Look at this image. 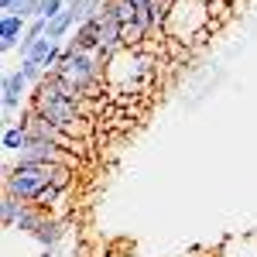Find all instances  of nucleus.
<instances>
[{
    "label": "nucleus",
    "instance_id": "obj_1",
    "mask_svg": "<svg viewBox=\"0 0 257 257\" xmlns=\"http://www.w3.org/2000/svg\"><path fill=\"white\" fill-rule=\"evenodd\" d=\"M55 76L69 82V86H76L79 89V96L93 86V82L106 79V69L99 65L96 55H89V52H79V48H72V45H65V52H62L59 65H55Z\"/></svg>",
    "mask_w": 257,
    "mask_h": 257
},
{
    "label": "nucleus",
    "instance_id": "obj_2",
    "mask_svg": "<svg viewBox=\"0 0 257 257\" xmlns=\"http://www.w3.org/2000/svg\"><path fill=\"white\" fill-rule=\"evenodd\" d=\"M69 45H72V48H79V52L96 55L99 45H103V14L79 21V28H76V35H72V41H69Z\"/></svg>",
    "mask_w": 257,
    "mask_h": 257
},
{
    "label": "nucleus",
    "instance_id": "obj_3",
    "mask_svg": "<svg viewBox=\"0 0 257 257\" xmlns=\"http://www.w3.org/2000/svg\"><path fill=\"white\" fill-rule=\"evenodd\" d=\"M28 86H31V82L24 79L18 69L4 76V86H0V93H4V117H11V113H18V110H24V106H28V103H24Z\"/></svg>",
    "mask_w": 257,
    "mask_h": 257
},
{
    "label": "nucleus",
    "instance_id": "obj_4",
    "mask_svg": "<svg viewBox=\"0 0 257 257\" xmlns=\"http://www.w3.org/2000/svg\"><path fill=\"white\" fill-rule=\"evenodd\" d=\"M24 31H28V21L21 18V14H4L0 18V48L4 52H14L24 38Z\"/></svg>",
    "mask_w": 257,
    "mask_h": 257
},
{
    "label": "nucleus",
    "instance_id": "obj_5",
    "mask_svg": "<svg viewBox=\"0 0 257 257\" xmlns=\"http://www.w3.org/2000/svg\"><path fill=\"white\" fill-rule=\"evenodd\" d=\"M35 240H38V243L45 247V250H55V247H59L62 240H65V223H62L59 216H52V213H48V216H45V223L38 226Z\"/></svg>",
    "mask_w": 257,
    "mask_h": 257
},
{
    "label": "nucleus",
    "instance_id": "obj_6",
    "mask_svg": "<svg viewBox=\"0 0 257 257\" xmlns=\"http://www.w3.org/2000/svg\"><path fill=\"white\" fill-rule=\"evenodd\" d=\"M219 257H257V233L230 237L223 247H219Z\"/></svg>",
    "mask_w": 257,
    "mask_h": 257
},
{
    "label": "nucleus",
    "instance_id": "obj_7",
    "mask_svg": "<svg viewBox=\"0 0 257 257\" xmlns=\"http://www.w3.org/2000/svg\"><path fill=\"white\" fill-rule=\"evenodd\" d=\"M76 21H82V14L76 11V7H65L55 21H48V35H45V38H52V41L69 38V31H72V28H79Z\"/></svg>",
    "mask_w": 257,
    "mask_h": 257
},
{
    "label": "nucleus",
    "instance_id": "obj_8",
    "mask_svg": "<svg viewBox=\"0 0 257 257\" xmlns=\"http://www.w3.org/2000/svg\"><path fill=\"white\" fill-rule=\"evenodd\" d=\"M45 209H38V206H31V202H24V209H21V216H18V226L14 230H21V233H28V237H35L38 233V226L45 223Z\"/></svg>",
    "mask_w": 257,
    "mask_h": 257
},
{
    "label": "nucleus",
    "instance_id": "obj_9",
    "mask_svg": "<svg viewBox=\"0 0 257 257\" xmlns=\"http://www.w3.org/2000/svg\"><path fill=\"white\" fill-rule=\"evenodd\" d=\"M0 144H4V151H7V155H14V158H18L21 151H24V144H28V131H24L21 123H7V131H4Z\"/></svg>",
    "mask_w": 257,
    "mask_h": 257
},
{
    "label": "nucleus",
    "instance_id": "obj_10",
    "mask_svg": "<svg viewBox=\"0 0 257 257\" xmlns=\"http://www.w3.org/2000/svg\"><path fill=\"white\" fill-rule=\"evenodd\" d=\"M21 209H24V202H21L18 196H11V192H4V199H0V216H4V226H7V230L18 226Z\"/></svg>",
    "mask_w": 257,
    "mask_h": 257
},
{
    "label": "nucleus",
    "instance_id": "obj_11",
    "mask_svg": "<svg viewBox=\"0 0 257 257\" xmlns=\"http://www.w3.org/2000/svg\"><path fill=\"white\" fill-rule=\"evenodd\" d=\"M106 11L120 21V24H131V21H138V7L131 4V0H106Z\"/></svg>",
    "mask_w": 257,
    "mask_h": 257
},
{
    "label": "nucleus",
    "instance_id": "obj_12",
    "mask_svg": "<svg viewBox=\"0 0 257 257\" xmlns=\"http://www.w3.org/2000/svg\"><path fill=\"white\" fill-rule=\"evenodd\" d=\"M72 182H76V168H69V165H55V168H52V185H55V189L69 192Z\"/></svg>",
    "mask_w": 257,
    "mask_h": 257
},
{
    "label": "nucleus",
    "instance_id": "obj_13",
    "mask_svg": "<svg viewBox=\"0 0 257 257\" xmlns=\"http://www.w3.org/2000/svg\"><path fill=\"white\" fill-rule=\"evenodd\" d=\"M206 14H209V18H216V21H223V24H230V21H233V11H230V4H226V0H206Z\"/></svg>",
    "mask_w": 257,
    "mask_h": 257
},
{
    "label": "nucleus",
    "instance_id": "obj_14",
    "mask_svg": "<svg viewBox=\"0 0 257 257\" xmlns=\"http://www.w3.org/2000/svg\"><path fill=\"white\" fill-rule=\"evenodd\" d=\"M21 76H24V79L31 82V86H38L41 79H45V76H48V72H45V69H41L38 62H31V59H21V69H18Z\"/></svg>",
    "mask_w": 257,
    "mask_h": 257
},
{
    "label": "nucleus",
    "instance_id": "obj_15",
    "mask_svg": "<svg viewBox=\"0 0 257 257\" xmlns=\"http://www.w3.org/2000/svg\"><path fill=\"white\" fill-rule=\"evenodd\" d=\"M65 7H69V0H45V4H41V18H45V21H55Z\"/></svg>",
    "mask_w": 257,
    "mask_h": 257
},
{
    "label": "nucleus",
    "instance_id": "obj_16",
    "mask_svg": "<svg viewBox=\"0 0 257 257\" xmlns=\"http://www.w3.org/2000/svg\"><path fill=\"white\" fill-rule=\"evenodd\" d=\"M18 4H21V0H0V11H4V14H14Z\"/></svg>",
    "mask_w": 257,
    "mask_h": 257
},
{
    "label": "nucleus",
    "instance_id": "obj_17",
    "mask_svg": "<svg viewBox=\"0 0 257 257\" xmlns=\"http://www.w3.org/2000/svg\"><path fill=\"white\" fill-rule=\"evenodd\" d=\"M230 11H233V18H240V14L247 11V0H233V4H230Z\"/></svg>",
    "mask_w": 257,
    "mask_h": 257
},
{
    "label": "nucleus",
    "instance_id": "obj_18",
    "mask_svg": "<svg viewBox=\"0 0 257 257\" xmlns=\"http://www.w3.org/2000/svg\"><path fill=\"white\" fill-rule=\"evenodd\" d=\"M151 4H155V7H158V4H172V0H151Z\"/></svg>",
    "mask_w": 257,
    "mask_h": 257
}]
</instances>
